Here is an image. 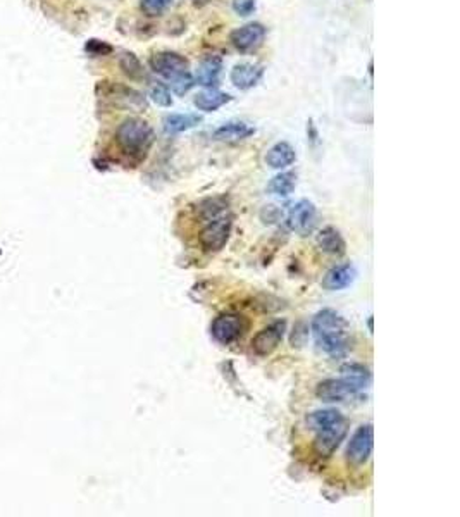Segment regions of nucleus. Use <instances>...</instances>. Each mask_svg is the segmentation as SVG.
<instances>
[{"mask_svg": "<svg viewBox=\"0 0 460 517\" xmlns=\"http://www.w3.org/2000/svg\"><path fill=\"white\" fill-rule=\"evenodd\" d=\"M286 331V323L285 321H274L269 326H266L264 330L259 331L252 340V349L259 357H268L278 347L281 345Z\"/></svg>", "mask_w": 460, "mask_h": 517, "instance_id": "9d476101", "label": "nucleus"}, {"mask_svg": "<svg viewBox=\"0 0 460 517\" xmlns=\"http://www.w3.org/2000/svg\"><path fill=\"white\" fill-rule=\"evenodd\" d=\"M223 73V59L219 56H209L202 59L195 73V85L204 88H216L219 85V78Z\"/></svg>", "mask_w": 460, "mask_h": 517, "instance_id": "4468645a", "label": "nucleus"}, {"mask_svg": "<svg viewBox=\"0 0 460 517\" xmlns=\"http://www.w3.org/2000/svg\"><path fill=\"white\" fill-rule=\"evenodd\" d=\"M257 9V2L255 0H233V11L238 16H250Z\"/></svg>", "mask_w": 460, "mask_h": 517, "instance_id": "bb28decb", "label": "nucleus"}, {"mask_svg": "<svg viewBox=\"0 0 460 517\" xmlns=\"http://www.w3.org/2000/svg\"><path fill=\"white\" fill-rule=\"evenodd\" d=\"M266 26L261 23H249V25H243L240 28L233 30L230 35V42L238 52L249 54L254 52L264 44L266 38Z\"/></svg>", "mask_w": 460, "mask_h": 517, "instance_id": "1a4fd4ad", "label": "nucleus"}, {"mask_svg": "<svg viewBox=\"0 0 460 517\" xmlns=\"http://www.w3.org/2000/svg\"><path fill=\"white\" fill-rule=\"evenodd\" d=\"M318 245L328 256L342 257L347 250V243L343 240L342 233L333 226H326L319 231Z\"/></svg>", "mask_w": 460, "mask_h": 517, "instance_id": "f3484780", "label": "nucleus"}, {"mask_svg": "<svg viewBox=\"0 0 460 517\" xmlns=\"http://www.w3.org/2000/svg\"><path fill=\"white\" fill-rule=\"evenodd\" d=\"M355 280H357V269L352 264H340L326 273L323 280V288L330 292L345 290L354 285Z\"/></svg>", "mask_w": 460, "mask_h": 517, "instance_id": "ddd939ff", "label": "nucleus"}, {"mask_svg": "<svg viewBox=\"0 0 460 517\" xmlns=\"http://www.w3.org/2000/svg\"><path fill=\"white\" fill-rule=\"evenodd\" d=\"M316 223H318V209L311 200L302 199L290 204L288 211H286V225L290 230L305 237V235L312 233Z\"/></svg>", "mask_w": 460, "mask_h": 517, "instance_id": "423d86ee", "label": "nucleus"}, {"mask_svg": "<svg viewBox=\"0 0 460 517\" xmlns=\"http://www.w3.org/2000/svg\"><path fill=\"white\" fill-rule=\"evenodd\" d=\"M119 66H121L123 73L130 76L131 80H140L145 76V73H143V66L135 54H131V52L123 54L121 59H119Z\"/></svg>", "mask_w": 460, "mask_h": 517, "instance_id": "b1692460", "label": "nucleus"}, {"mask_svg": "<svg viewBox=\"0 0 460 517\" xmlns=\"http://www.w3.org/2000/svg\"><path fill=\"white\" fill-rule=\"evenodd\" d=\"M316 395H318L319 400L326 404H333V402H345V400L354 399L357 395L354 388L347 383L343 378H331V380H324L321 381L316 388Z\"/></svg>", "mask_w": 460, "mask_h": 517, "instance_id": "9b49d317", "label": "nucleus"}, {"mask_svg": "<svg viewBox=\"0 0 460 517\" xmlns=\"http://www.w3.org/2000/svg\"><path fill=\"white\" fill-rule=\"evenodd\" d=\"M255 135L254 126L247 125L243 121H230L224 123L214 131V138L218 142H226V144H235V142H242L245 138Z\"/></svg>", "mask_w": 460, "mask_h": 517, "instance_id": "2eb2a0df", "label": "nucleus"}, {"mask_svg": "<svg viewBox=\"0 0 460 517\" xmlns=\"http://www.w3.org/2000/svg\"><path fill=\"white\" fill-rule=\"evenodd\" d=\"M228 212V200L223 197H214V199H206L199 204V216L204 221H212L219 216Z\"/></svg>", "mask_w": 460, "mask_h": 517, "instance_id": "5701e85b", "label": "nucleus"}, {"mask_svg": "<svg viewBox=\"0 0 460 517\" xmlns=\"http://www.w3.org/2000/svg\"><path fill=\"white\" fill-rule=\"evenodd\" d=\"M231 226H233V218L228 214L219 216V218L207 221L206 228L200 231L199 243L206 254H218L226 247L231 235Z\"/></svg>", "mask_w": 460, "mask_h": 517, "instance_id": "39448f33", "label": "nucleus"}, {"mask_svg": "<svg viewBox=\"0 0 460 517\" xmlns=\"http://www.w3.org/2000/svg\"><path fill=\"white\" fill-rule=\"evenodd\" d=\"M369 331H373V318H369Z\"/></svg>", "mask_w": 460, "mask_h": 517, "instance_id": "c85d7f7f", "label": "nucleus"}, {"mask_svg": "<svg viewBox=\"0 0 460 517\" xmlns=\"http://www.w3.org/2000/svg\"><path fill=\"white\" fill-rule=\"evenodd\" d=\"M374 449V430L373 424H364L359 428L350 438L347 447V461L352 466H362L369 461Z\"/></svg>", "mask_w": 460, "mask_h": 517, "instance_id": "0eeeda50", "label": "nucleus"}, {"mask_svg": "<svg viewBox=\"0 0 460 517\" xmlns=\"http://www.w3.org/2000/svg\"><path fill=\"white\" fill-rule=\"evenodd\" d=\"M116 142L123 152L130 156H142L154 142V131L140 118H128L116 130Z\"/></svg>", "mask_w": 460, "mask_h": 517, "instance_id": "7ed1b4c3", "label": "nucleus"}, {"mask_svg": "<svg viewBox=\"0 0 460 517\" xmlns=\"http://www.w3.org/2000/svg\"><path fill=\"white\" fill-rule=\"evenodd\" d=\"M87 52L92 54V56H106V54L112 52V47L106 42H100V40H90L87 44Z\"/></svg>", "mask_w": 460, "mask_h": 517, "instance_id": "cd10ccee", "label": "nucleus"}, {"mask_svg": "<svg viewBox=\"0 0 460 517\" xmlns=\"http://www.w3.org/2000/svg\"><path fill=\"white\" fill-rule=\"evenodd\" d=\"M295 187H297V175H295V173L285 171V173H280V175H276L273 180L269 181L268 192L271 195L288 197V195L293 194Z\"/></svg>", "mask_w": 460, "mask_h": 517, "instance_id": "4be33fe9", "label": "nucleus"}, {"mask_svg": "<svg viewBox=\"0 0 460 517\" xmlns=\"http://www.w3.org/2000/svg\"><path fill=\"white\" fill-rule=\"evenodd\" d=\"M249 319L237 312H223L211 324L212 338L221 345H231L249 330Z\"/></svg>", "mask_w": 460, "mask_h": 517, "instance_id": "20e7f679", "label": "nucleus"}, {"mask_svg": "<svg viewBox=\"0 0 460 517\" xmlns=\"http://www.w3.org/2000/svg\"><path fill=\"white\" fill-rule=\"evenodd\" d=\"M297 161V152L288 142H278L276 145H273L268 150V156H266V164L271 169H285L288 166H292Z\"/></svg>", "mask_w": 460, "mask_h": 517, "instance_id": "a211bd4d", "label": "nucleus"}, {"mask_svg": "<svg viewBox=\"0 0 460 517\" xmlns=\"http://www.w3.org/2000/svg\"><path fill=\"white\" fill-rule=\"evenodd\" d=\"M150 68L161 78L169 81L176 95H185L195 87V78L190 73V64L187 57L178 52H156L150 57Z\"/></svg>", "mask_w": 460, "mask_h": 517, "instance_id": "f03ea898", "label": "nucleus"}, {"mask_svg": "<svg viewBox=\"0 0 460 517\" xmlns=\"http://www.w3.org/2000/svg\"><path fill=\"white\" fill-rule=\"evenodd\" d=\"M200 123L202 116L199 114H168L162 121V128L168 135H178L197 128Z\"/></svg>", "mask_w": 460, "mask_h": 517, "instance_id": "aec40b11", "label": "nucleus"}, {"mask_svg": "<svg viewBox=\"0 0 460 517\" xmlns=\"http://www.w3.org/2000/svg\"><path fill=\"white\" fill-rule=\"evenodd\" d=\"M150 99H152L154 104L161 107H171L173 106V97L169 94V90L162 85H157V87H152V92H150Z\"/></svg>", "mask_w": 460, "mask_h": 517, "instance_id": "a878e982", "label": "nucleus"}, {"mask_svg": "<svg viewBox=\"0 0 460 517\" xmlns=\"http://www.w3.org/2000/svg\"><path fill=\"white\" fill-rule=\"evenodd\" d=\"M231 100H233V97L230 94H224V92L218 90V88H206V90L195 95L193 104L202 113H214V111L221 109L223 106H226Z\"/></svg>", "mask_w": 460, "mask_h": 517, "instance_id": "dca6fc26", "label": "nucleus"}, {"mask_svg": "<svg viewBox=\"0 0 460 517\" xmlns=\"http://www.w3.org/2000/svg\"><path fill=\"white\" fill-rule=\"evenodd\" d=\"M340 373H342L343 380H345L357 393L369 387L371 380H373L369 369H367L366 366L357 364V362H349V364L342 366Z\"/></svg>", "mask_w": 460, "mask_h": 517, "instance_id": "6ab92c4d", "label": "nucleus"}, {"mask_svg": "<svg viewBox=\"0 0 460 517\" xmlns=\"http://www.w3.org/2000/svg\"><path fill=\"white\" fill-rule=\"evenodd\" d=\"M169 4H171V0H142L140 7L147 16L156 18L161 16V14L168 9Z\"/></svg>", "mask_w": 460, "mask_h": 517, "instance_id": "393cba45", "label": "nucleus"}, {"mask_svg": "<svg viewBox=\"0 0 460 517\" xmlns=\"http://www.w3.org/2000/svg\"><path fill=\"white\" fill-rule=\"evenodd\" d=\"M312 333L324 354L338 359L347 356L350 349L349 323L333 309H323L312 319Z\"/></svg>", "mask_w": 460, "mask_h": 517, "instance_id": "f257e3e1", "label": "nucleus"}, {"mask_svg": "<svg viewBox=\"0 0 460 517\" xmlns=\"http://www.w3.org/2000/svg\"><path fill=\"white\" fill-rule=\"evenodd\" d=\"M343 419H345V416L340 411H336V409H321V411H314L312 414L307 416V426L309 430L318 433V431L331 426V424L340 423Z\"/></svg>", "mask_w": 460, "mask_h": 517, "instance_id": "412c9836", "label": "nucleus"}, {"mask_svg": "<svg viewBox=\"0 0 460 517\" xmlns=\"http://www.w3.org/2000/svg\"><path fill=\"white\" fill-rule=\"evenodd\" d=\"M262 76H264V68L252 63H240L230 73L231 83L238 90H250L262 80Z\"/></svg>", "mask_w": 460, "mask_h": 517, "instance_id": "f8f14e48", "label": "nucleus"}, {"mask_svg": "<svg viewBox=\"0 0 460 517\" xmlns=\"http://www.w3.org/2000/svg\"><path fill=\"white\" fill-rule=\"evenodd\" d=\"M347 431H349V421L343 419L340 423L331 424V426L324 428V430L318 431L314 440V452L321 459H328L335 454V450L338 449L340 443L343 442L347 437Z\"/></svg>", "mask_w": 460, "mask_h": 517, "instance_id": "6e6552de", "label": "nucleus"}]
</instances>
